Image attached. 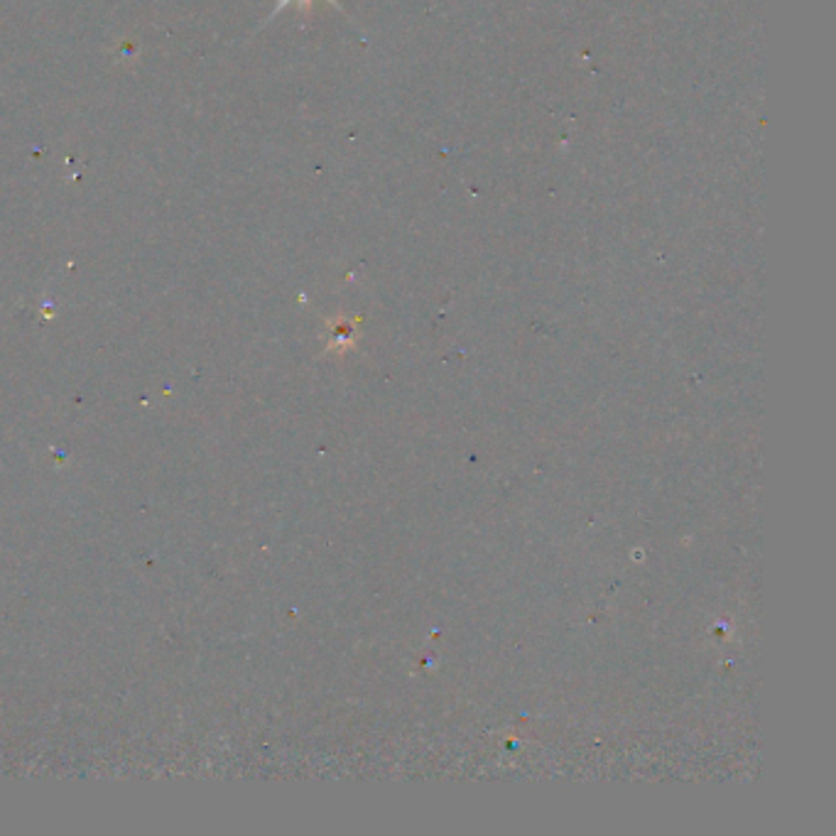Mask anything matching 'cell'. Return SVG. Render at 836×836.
I'll return each instance as SVG.
<instances>
[{
	"mask_svg": "<svg viewBox=\"0 0 836 836\" xmlns=\"http://www.w3.org/2000/svg\"><path fill=\"white\" fill-rule=\"evenodd\" d=\"M290 3H295V0H280L278 10H282V8H285V5H290ZM300 3L302 5H309V3H312V0H300ZM329 3H334V0H329Z\"/></svg>",
	"mask_w": 836,
	"mask_h": 836,
	"instance_id": "1",
	"label": "cell"
}]
</instances>
